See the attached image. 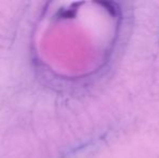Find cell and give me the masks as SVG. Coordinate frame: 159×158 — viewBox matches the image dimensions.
<instances>
[]
</instances>
